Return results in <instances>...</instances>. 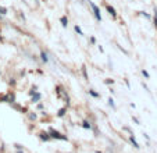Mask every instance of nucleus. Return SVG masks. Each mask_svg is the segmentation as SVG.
<instances>
[{"mask_svg":"<svg viewBox=\"0 0 157 153\" xmlns=\"http://www.w3.org/2000/svg\"><path fill=\"white\" fill-rule=\"evenodd\" d=\"M54 93H56V96L59 97V99H61L63 102H64L67 107L71 106V99H70V95H68V92L65 91V88L63 85H56V86H54Z\"/></svg>","mask_w":157,"mask_h":153,"instance_id":"nucleus-1","label":"nucleus"},{"mask_svg":"<svg viewBox=\"0 0 157 153\" xmlns=\"http://www.w3.org/2000/svg\"><path fill=\"white\" fill-rule=\"evenodd\" d=\"M88 3H89V6H90V9H92V14H93V17H95V20L98 21V22H101L103 18H101V14H100V7H99L95 2H92V0H88Z\"/></svg>","mask_w":157,"mask_h":153,"instance_id":"nucleus-2","label":"nucleus"},{"mask_svg":"<svg viewBox=\"0 0 157 153\" xmlns=\"http://www.w3.org/2000/svg\"><path fill=\"white\" fill-rule=\"evenodd\" d=\"M49 132H50L52 139H57V141H65V142H68V136L64 135V134H61L60 131L54 130V128H49Z\"/></svg>","mask_w":157,"mask_h":153,"instance_id":"nucleus-3","label":"nucleus"},{"mask_svg":"<svg viewBox=\"0 0 157 153\" xmlns=\"http://www.w3.org/2000/svg\"><path fill=\"white\" fill-rule=\"evenodd\" d=\"M104 7H106L109 15L113 18V20H118V13H117V10L114 9V6H111V4H109V3H104Z\"/></svg>","mask_w":157,"mask_h":153,"instance_id":"nucleus-4","label":"nucleus"},{"mask_svg":"<svg viewBox=\"0 0 157 153\" xmlns=\"http://www.w3.org/2000/svg\"><path fill=\"white\" fill-rule=\"evenodd\" d=\"M38 136H39V139L43 142L52 141V136H50V132H49V131H40V132L38 134Z\"/></svg>","mask_w":157,"mask_h":153,"instance_id":"nucleus-5","label":"nucleus"},{"mask_svg":"<svg viewBox=\"0 0 157 153\" xmlns=\"http://www.w3.org/2000/svg\"><path fill=\"white\" fill-rule=\"evenodd\" d=\"M39 102H42V93L38 91L35 95H32V96H31L29 103L31 104H36V103H39Z\"/></svg>","mask_w":157,"mask_h":153,"instance_id":"nucleus-6","label":"nucleus"},{"mask_svg":"<svg viewBox=\"0 0 157 153\" xmlns=\"http://www.w3.org/2000/svg\"><path fill=\"white\" fill-rule=\"evenodd\" d=\"M39 57H40V61L43 63V64H48L49 61H50V57H49L48 52L43 49H40V54H39Z\"/></svg>","mask_w":157,"mask_h":153,"instance_id":"nucleus-7","label":"nucleus"},{"mask_svg":"<svg viewBox=\"0 0 157 153\" xmlns=\"http://www.w3.org/2000/svg\"><path fill=\"white\" fill-rule=\"evenodd\" d=\"M81 127L82 128H85V130H93V124H92V121L90 120H83L82 123H81Z\"/></svg>","mask_w":157,"mask_h":153,"instance_id":"nucleus-8","label":"nucleus"},{"mask_svg":"<svg viewBox=\"0 0 157 153\" xmlns=\"http://www.w3.org/2000/svg\"><path fill=\"white\" fill-rule=\"evenodd\" d=\"M13 107H14L15 110H18L20 113H25V114H27V113L29 112V110H28L25 106H21V104H18L17 102H14V103H13Z\"/></svg>","mask_w":157,"mask_h":153,"instance_id":"nucleus-9","label":"nucleus"},{"mask_svg":"<svg viewBox=\"0 0 157 153\" xmlns=\"http://www.w3.org/2000/svg\"><path fill=\"white\" fill-rule=\"evenodd\" d=\"M67 112H68V107H67V106H63L61 109L57 110V114H56V116H57L59 118H63L65 114H67Z\"/></svg>","mask_w":157,"mask_h":153,"instance_id":"nucleus-10","label":"nucleus"},{"mask_svg":"<svg viewBox=\"0 0 157 153\" xmlns=\"http://www.w3.org/2000/svg\"><path fill=\"white\" fill-rule=\"evenodd\" d=\"M68 17H67V15H61V17H60V24H61V27L63 28H67L68 27Z\"/></svg>","mask_w":157,"mask_h":153,"instance_id":"nucleus-11","label":"nucleus"},{"mask_svg":"<svg viewBox=\"0 0 157 153\" xmlns=\"http://www.w3.org/2000/svg\"><path fill=\"white\" fill-rule=\"evenodd\" d=\"M27 116H28V120L29 121H36L38 120V113L36 112H28Z\"/></svg>","mask_w":157,"mask_h":153,"instance_id":"nucleus-12","label":"nucleus"},{"mask_svg":"<svg viewBox=\"0 0 157 153\" xmlns=\"http://www.w3.org/2000/svg\"><path fill=\"white\" fill-rule=\"evenodd\" d=\"M129 142L133 145V147H135V149H139V147H140L139 143H138V141L135 139V136H133V134H131V135H129Z\"/></svg>","mask_w":157,"mask_h":153,"instance_id":"nucleus-13","label":"nucleus"},{"mask_svg":"<svg viewBox=\"0 0 157 153\" xmlns=\"http://www.w3.org/2000/svg\"><path fill=\"white\" fill-rule=\"evenodd\" d=\"M81 73H82V75H83V80H85V81H89L88 68H86V65H82V68H81Z\"/></svg>","mask_w":157,"mask_h":153,"instance_id":"nucleus-14","label":"nucleus"},{"mask_svg":"<svg viewBox=\"0 0 157 153\" xmlns=\"http://www.w3.org/2000/svg\"><path fill=\"white\" fill-rule=\"evenodd\" d=\"M88 93L90 95V96H92V97H95V99H99V97H101V95L99 93V92H96L95 89H89V91H88Z\"/></svg>","mask_w":157,"mask_h":153,"instance_id":"nucleus-15","label":"nucleus"},{"mask_svg":"<svg viewBox=\"0 0 157 153\" xmlns=\"http://www.w3.org/2000/svg\"><path fill=\"white\" fill-rule=\"evenodd\" d=\"M153 27L157 31V7H154V10H153Z\"/></svg>","mask_w":157,"mask_h":153,"instance_id":"nucleus-16","label":"nucleus"},{"mask_svg":"<svg viewBox=\"0 0 157 153\" xmlns=\"http://www.w3.org/2000/svg\"><path fill=\"white\" fill-rule=\"evenodd\" d=\"M107 103H109V106L111 107V109H113V110H116V109H117V106H116V102H114V99H113V97H111V96H110L109 99H107Z\"/></svg>","mask_w":157,"mask_h":153,"instance_id":"nucleus-17","label":"nucleus"},{"mask_svg":"<svg viewBox=\"0 0 157 153\" xmlns=\"http://www.w3.org/2000/svg\"><path fill=\"white\" fill-rule=\"evenodd\" d=\"M74 31H75V32H77L79 36H85V33H83L82 28H81L79 25H78V24H77V25H74Z\"/></svg>","mask_w":157,"mask_h":153,"instance_id":"nucleus-18","label":"nucleus"},{"mask_svg":"<svg viewBox=\"0 0 157 153\" xmlns=\"http://www.w3.org/2000/svg\"><path fill=\"white\" fill-rule=\"evenodd\" d=\"M36 92H38V85H32V86H31V89L28 91V95H29V96H32V95H35Z\"/></svg>","mask_w":157,"mask_h":153,"instance_id":"nucleus-19","label":"nucleus"},{"mask_svg":"<svg viewBox=\"0 0 157 153\" xmlns=\"http://www.w3.org/2000/svg\"><path fill=\"white\" fill-rule=\"evenodd\" d=\"M138 14H139V15H142V17H145L146 20H153V15L147 14V13H146V11H139V13H138Z\"/></svg>","mask_w":157,"mask_h":153,"instance_id":"nucleus-20","label":"nucleus"},{"mask_svg":"<svg viewBox=\"0 0 157 153\" xmlns=\"http://www.w3.org/2000/svg\"><path fill=\"white\" fill-rule=\"evenodd\" d=\"M140 73H142V75H143V76H145L146 80H150V74H149V73H147V71H146V70H145V68H142V70H140Z\"/></svg>","mask_w":157,"mask_h":153,"instance_id":"nucleus-21","label":"nucleus"},{"mask_svg":"<svg viewBox=\"0 0 157 153\" xmlns=\"http://www.w3.org/2000/svg\"><path fill=\"white\" fill-rule=\"evenodd\" d=\"M38 104V106H36V110H38V112H42V110H44V104L42 103V102H39V103H36Z\"/></svg>","mask_w":157,"mask_h":153,"instance_id":"nucleus-22","label":"nucleus"},{"mask_svg":"<svg viewBox=\"0 0 157 153\" xmlns=\"http://www.w3.org/2000/svg\"><path fill=\"white\" fill-rule=\"evenodd\" d=\"M6 14H7V9L0 6V17H2V15H6Z\"/></svg>","mask_w":157,"mask_h":153,"instance_id":"nucleus-23","label":"nucleus"},{"mask_svg":"<svg viewBox=\"0 0 157 153\" xmlns=\"http://www.w3.org/2000/svg\"><path fill=\"white\" fill-rule=\"evenodd\" d=\"M104 84H106V85H113L114 80H111V78H107V80H104Z\"/></svg>","mask_w":157,"mask_h":153,"instance_id":"nucleus-24","label":"nucleus"},{"mask_svg":"<svg viewBox=\"0 0 157 153\" xmlns=\"http://www.w3.org/2000/svg\"><path fill=\"white\" fill-rule=\"evenodd\" d=\"M142 86H143V88H145V91H146V92H147V93H149V95H151V91H150V89H149V86H147V85H146V84H145V82H142Z\"/></svg>","mask_w":157,"mask_h":153,"instance_id":"nucleus-25","label":"nucleus"},{"mask_svg":"<svg viewBox=\"0 0 157 153\" xmlns=\"http://www.w3.org/2000/svg\"><path fill=\"white\" fill-rule=\"evenodd\" d=\"M89 41H90V43H92V45H96V43H98V41H96L95 36H90V38H89Z\"/></svg>","mask_w":157,"mask_h":153,"instance_id":"nucleus-26","label":"nucleus"},{"mask_svg":"<svg viewBox=\"0 0 157 153\" xmlns=\"http://www.w3.org/2000/svg\"><path fill=\"white\" fill-rule=\"evenodd\" d=\"M98 49H99V52H100V53H104V49H103V46H101V45H98Z\"/></svg>","mask_w":157,"mask_h":153,"instance_id":"nucleus-27","label":"nucleus"},{"mask_svg":"<svg viewBox=\"0 0 157 153\" xmlns=\"http://www.w3.org/2000/svg\"><path fill=\"white\" fill-rule=\"evenodd\" d=\"M118 49H120V50H121L122 53H125V54H128V50H125V49H124V47H122V46H118Z\"/></svg>","mask_w":157,"mask_h":153,"instance_id":"nucleus-28","label":"nucleus"},{"mask_svg":"<svg viewBox=\"0 0 157 153\" xmlns=\"http://www.w3.org/2000/svg\"><path fill=\"white\" fill-rule=\"evenodd\" d=\"M132 121H133V123H135V124H138V125H139V120H138V118L136 117H133V116H132Z\"/></svg>","mask_w":157,"mask_h":153,"instance_id":"nucleus-29","label":"nucleus"},{"mask_svg":"<svg viewBox=\"0 0 157 153\" xmlns=\"http://www.w3.org/2000/svg\"><path fill=\"white\" fill-rule=\"evenodd\" d=\"M124 81H125V85H127V86H128V88H131V84H129V81H128V80H127V78H125V80H124Z\"/></svg>","mask_w":157,"mask_h":153,"instance_id":"nucleus-30","label":"nucleus"},{"mask_svg":"<svg viewBox=\"0 0 157 153\" xmlns=\"http://www.w3.org/2000/svg\"><path fill=\"white\" fill-rule=\"evenodd\" d=\"M143 136H145V138L147 139V141H150V138H149V135H147V134H143Z\"/></svg>","mask_w":157,"mask_h":153,"instance_id":"nucleus-31","label":"nucleus"}]
</instances>
